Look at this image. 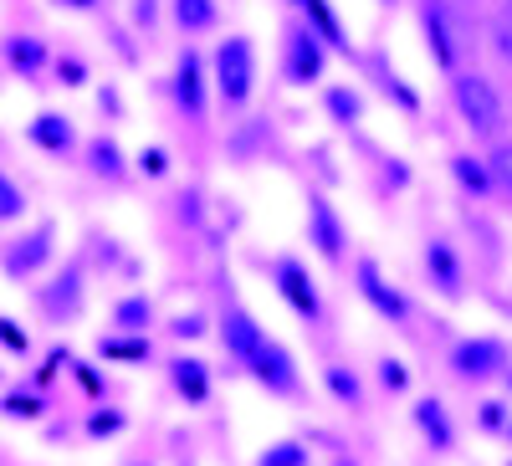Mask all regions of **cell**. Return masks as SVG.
I'll list each match as a JSON object with an SVG mask.
<instances>
[{
    "label": "cell",
    "instance_id": "d6986e66",
    "mask_svg": "<svg viewBox=\"0 0 512 466\" xmlns=\"http://www.w3.org/2000/svg\"><path fill=\"white\" fill-rule=\"evenodd\" d=\"M256 466H308V446L303 441H277L256 456Z\"/></svg>",
    "mask_w": 512,
    "mask_h": 466
},
{
    "label": "cell",
    "instance_id": "e575fe53",
    "mask_svg": "<svg viewBox=\"0 0 512 466\" xmlns=\"http://www.w3.org/2000/svg\"><path fill=\"white\" fill-rule=\"evenodd\" d=\"M502 410H507V405H482V426H487V431H502Z\"/></svg>",
    "mask_w": 512,
    "mask_h": 466
},
{
    "label": "cell",
    "instance_id": "ba28073f",
    "mask_svg": "<svg viewBox=\"0 0 512 466\" xmlns=\"http://www.w3.org/2000/svg\"><path fill=\"white\" fill-rule=\"evenodd\" d=\"M359 292H364V303H369L379 318H390V323H405V318H410V303L379 277L374 262H359Z\"/></svg>",
    "mask_w": 512,
    "mask_h": 466
},
{
    "label": "cell",
    "instance_id": "f1b7e54d",
    "mask_svg": "<svg viewBox=\"0 0 512 466\" xmlns=\"http://www.w3.org/2000/svg\"><path fill=\"white\" fill-rule=\"evenodd\" d=\"M379 385L390 390V395H400V390L410 385V374H405V364H400V359H379Z\"/></svg>",
    "mask_w": 512,
    "mask_h": 466
},
{
    "label": "cell",
    "instance_id": "d590c367",
    "mask_svg": "<svg viewBox=\"0 0 512 466\" xmlns=\"http://www.w3.org/2000/svg\"><path fill=\"white\" fill-rule=\"evenodd\" d=\"M77 379H82V385H88V390H93V395H98V390H103V379H98V374H93V369H88V364H77Z\"/></svg>",
    "mask_w": 512,
    "mask_h": 466
},
{
    "label": "cell",
    "instance_id": "6da1fadb",
    "mask_svg": "<svg viewBox=\"0 0 512 466\" xmlns=\"http://www.w3.org/2000/svg\"><path fill=\"white\" fill-rule=\"evenodd\" d=\"M451 103H456L461 123H466L472 134L497 139V129H502V98H497V88H492L482 72H456V82H451Z\"/></svg>",
    "mask_w": 512,
    "mask_h": 466
},
{
    "label": "cell",
    "instance_id": "52a82bcc",
    "mask_svg": "<svg viewBox=\"0 0 512 466\" xmlns=\"http://www.w3.org/2000/svg\"><path fill=\"white\" fill-rule=\"evenodd\" d=\"M216 77H221V98L226 103H246V93H251V47H246L241 36H231L226 47H221Z\"/></svg>",
    "mask_w": 512,
    "mask_h": 466
},
{
    "label": "cell",
    "instance_id": "3957f363",
    "mask_svg": "<svg viewBox=\"0 0 512 466\" xmlns=\"http://www.w3.org/2000/svg\"><path fill=\"white\" fill-rule=\"evenodd\" d=\"M451 369L466 379V385H482V379L507 369V344L502 338H461L451 349Z\"/></svg>",
    "mask_w": 512,
    "mask_h": 466
},
{
    "label": "cell",
    "instance_id": "4fadbf2b",
    "mask_svg": "<svg viewBox=\"0 0 512 466\" xmlns=\"http://www.w3.org/2000/svg\"><path fill=\"white\" fill-rule=\"evenodd\" d=\"M169 379H175V390L190 405H205L210 400V369L200 359H175V364H169Z\"/></svg>",
    "mask_w": 512,
    "mask_h": 466
},
{
    "label": "cell",
    "instance_id": "7c38bea8",
    "mask_svg": "<svg viewBox=\"0 0 512 466\" xmlns=\"http://www.w3.org/2000/svg\"><path fill=\"white\" fill-rule=\"evenodd\" d=\"M415 426H420L425 441H431V451H451V446H456V431H451L441 400H420V405H415Z\"/></svg>",
    "mask_w": 512,
    "mask_h": 466
},
{
    "label": "cell",
    "instance_id": "484cf974",
    "mask_svg": "<svg viewBox=\"0 0 512 466\" xmlns=\"http://www.w3.org/2000/svg\"><path fill=\"white\" fill-rule=\"evenodd\" d=\"M456 180H461L466 190H487V185H492V175H487V164H477V159H466V154L456 159Z\"/></svg>",
    "mask_w": 512,
    "mask_h": 466
},
{
    "label": "cell",
    "instance_id": "7402d4cb",
    "mask_svg": "<svg viewBox=\"0 0 512 466\" xmlns=\"http://www.w3.org/2000/svg\"><path fill=\"white\" fill-rule=\"evenodd\" d=\"M98 354H108V359H149V344L144 338H103Z\"/></svg>",
    "mask_w": 512,
    "mask_h": 466
},
{
    "label": "cell",
    "instance_id": "5b68a950",
    "mask_svg": "<svg viewBox=\"0 0 512 466\" xmlns=\"http://www.w3.org/2000/svg\"><path fill=\"white\" fill-rule=\"evenodd\" d=\"M272 282H277V292L287 298V308L297 313V318H318L323 313V303H318V287H313V277L297 267L292 257H282V262H272Z\"/></svg>",
    "mask_w": 512,
    "mask_h": 466
},
{
    "label": "cell",
    "instance_id": "7a4b0ae2",
    "mask_svg": "<svg viewBox=\"0 0 512 466\" xmlns=\"http://www.w3.org/2000/svg\"><path fill=\"white\" fill-rule=\"evenodd\" d=\"M52 241H57V231H52V226H36V231H26V236L6 241V246H0V272H6L11 282L36 277L41 267L52 262V251H57Z\"/></svg>",
    "mask_w": 512,
    "mask_h": 466
},
{
    "label": "cell",
    "instance_id": "d4e9b609",
    "mask_svg": "<svg viewBox=\"0 0 512 466\" xmlns=\"http://www.w3.org/2000/svg\"><path fill=\"white\" fill-rule=\"evenodd\" d=\"M487 175H492V180H497V185L512 195V144H497V149H492V159H487Z\"/></svg>",
    "mask_w": 512,
    "mask_h": 466
},
{
    "label": "cell",
    "instance_id": "9a60e30c",
    "mask_svg": "<svg viewBox=\"0 0 512 466\" xmlns=\"http://www.w3.org/2000/svg\"><path fill=\"white\" fill-rule=\"evenodd\" d=\"M308 221H313V246L323 251V257H344V226L333 221V210L323 200H313Z\"/></svg>",
    "mask_w": 512,
    "mask_h": 466
},
{
    "label": "cell",
    "instance_id": "ac0fdd59",
    "mask_svg": "<svg viewBox=\"0 0 512 466\" xmlns=\"http://www.w3.org/2000/svg\"><path fill=\"white\" fill-rule=\"evenodd\" d=\"M26 216V190L0 169V226H11V221H21Z\"/></svg>",
    "mask_w": 512,
    "mask_h": 466
},
{
    "label": "cell",
    "instance_id": "8d00e7d4",
    "mask_svg": "<svg viewBox=\"0 0 512 466\" xmlns=\"http://www.w3.org/2000/svg\"><path fill=\"white\" fill-rule=\"evenodd\" d=\"M57 6H72V11H88V6H98V0H57Z\"/></svg>",
    "mask_w": 512,
    "mask_h": 466
},
{
    "label": "cell",
    "instance_id": "f546056e",
    "mask_svg": "<svg viewBox=\"0 0 512 466\" xmlns=\"http://www.w3.org/2000/svg\"><path fill=\"white\" fill-rule=\"evenodd\" d=\"M118 431H123V415H118V410H98V415H88V436L103 441V436H118Z\"/></svg>",
    "mask_w": 512,
    "mask_h": 466
},
{
    "label": "cell",
    "instance_id": "4dcf8cb0",
    "mask_svg": "<svg viewBox=\"0 0 512 466\" xmlns=\"http://www.w3.org/2000/svg\"><path fill=\"white\" fill-rule=\"evenodd\" d=\"M11 62H16V67H26V72H36V67H41V47H36L31 36H26V41L16 36V47H11Z\"/></svg>",
    "mask_w": 512,
    "mask_h": 466
},
{
    "label": "cell",
    "instance_id": "277c9868",
    "mask_svg": "<svg viewBox=\"0 0 512 466\" xmlns=\"http://www.w3.org/2000/svg\"><path fill=\"white\" fill-rule=\"evenodd\" d=\"M420 21H425V36H431L436 62H441V67H461L466 47H472V41H466V31H461V21H456L446 6H425Z\"/></svg>",
    "mask_w": 512,
    "mask_h": 466
},
{
    "label": "cell",
    "instance_id": "44dd1931",
    "mask_svg": "<svg viewBox=\"0 0 512 466\" xmlns=\"http://www.w3.org/2000/svg\"><path fill=\"white\" fill-rule=\"evenodd\" d=\"M487 47L497 52V62H507V67H512V16H507V11L487 21Z\"/></svg>",
    "mask_w": 512,
    "mask_h": 466
},
{
    "label": "cell",
    "instance_id": "836d02e7",
    "mask_svg": "<svg viewBox=\"0 0 512 466\" xmlns=\"http://www.w3.org/2000/svg\"><path fill=\"white\" fill-rule=\"evenodd\" d=\"M328 103H333V113H338V118H354V113H359V103H354L349 93H333Z\"/></svg>",
    "mask_w": 512,
    "mask_h": 466
},
{
    "label": "cell",
    "instance_id": "9c48e42d",
    "mask_svg": "<svg viewBox=\"0 0 512 466\" xmlns=\"http://www.w3.org/2000/svg\"><path fill=\"white\" fill-rule=\"evenodd\" d=\"M221 333H226V349H231L241 364H251V354L267 344V328H256V318H251L246 308H231L226 323H221Z\"/></svg>",
    "mask_w": 512,
    "mask_h": 466
},
{
    "label": "cell",
    "instance_id": "74e56055",
    "mask_svg": "<svg viewBox=\"0 0 512 466\" xmlns=\"http://www.w3.org/2000/svg\"><path fill=\"white\" fill-rule=\"evenodd\" d=\"M502 11H507V16H512V0H502Z\"/></svg>",
    "mask_w": 512,
    "mask_h": 466
},
{
    "label": "cell",
    "instance_id": "ffe728a7",
    "mask_svg": "<svg viewBox=\"0 0 512 466\" xmlns=\"http://www.w3.org/2000/svg\"><path fill=\"white\" fill-rule=\"evenodd\" d=\"M175 16L185 31H205V26H216V6L210 0H175Z\"/></svg>",
    "mask_w": 512,
    "mask_h": 466
},
{
    "label": "cell",
    "instance_id": "8992f818",
    "mask_svg": "<svg viewBox=\"0 0 512 466\" xmlns=\"http://www.w3.org/2000/svg\"><path fill=\"white\" fill-rule=\"evenodd\" d=\"M251 374H256V385L272 390V395H297V364L277 338H267V344L251 354Z\"/></svg>",
    "mask_w": 512,
    "mask_h": 466
},
{
    "label": "cell",
    "instance_id": "2e32d148",
    "mask_svg": "<svg viewBox=\"0 0 512 466\" xmlns=\"http://www.w3.org/2000/svg\"><path fill=\"white\" fill-rule=\"evenodd\" d=\"M323 379H328V390H333V400H344L349 410H359V405H364V390H359V379H354V369H344V364H328V369H323Z\"/></svg>",
    "mask_w": 512,
    "mask_h": 466
},
{
    "label": "cell",
    "instance_id": "ab89813d",
    "mask_svg": "<svg viewBox=\"0 0 512 466\" xmlns=\"http://www.w3.org/2000/svg\"><path fill=\"white\" fill-rule=\"evenodd\" d=\"M507 436H512V426H507Z\"/></svg>",
    "mask_w": 512,
    "mask_h": 466
},
{
    "label": "cell",
    "instance_id": "e0dca14e",
    "mask_svg": "<svg viewBox=\"0 0 512 466\" xmlns=\"http://www.w3.org/2000/svg\"><path fill=\"white\" fill-rule=\"evenodd\" d=\"M149 318H154V308H149L144 298H123V303L113 308V328H123V333H144Z\"/></svg>",
    "mask_w": 512,
    "mask_h": 466
},
{
    "label": "cell",
    "instance_id": "83f0119b",
    "mask_svg": "<svg viewBox=\"0 0 512 466\" xmlns=\"http://www.w3.org/2000/svg\"><path fill=\"white\" fill-rule=\"evenodd\" d=\"M0 344H6L11 354H31V333L16 318H0Z\"/></svg>",
    "mask_w": 512,
    "mask_h": 466
},
{
    "label": "cell",
    "instance_id": "5bb4252c",
    "mask_svg": "<svg viewBox=\"0 0 512 466\" xmlns=\"http://www.w3.org/2000/svg\"><path fill=\"white\" fill-rule=\"evenodd\" d=\"M26 139H31L36 149H47V154H67V149H72V129H67V118H57V113H36L31 129H26Z\"/></svg>",
    "mask_w": 512,
    "mask_h": 466
},
{
    "label": "cell",
    "instance_id": "f35d334b",
    "mask_svg": "<svg viewBox=\"0 0 512 466\" xmlns=\"http://www.w3.org/2000/svg\"><path fill=\"white\" fill-rule=\"evenodd\" d=\"M333 466H354V461H333Z\"/></svg>",
    "mask_w": 512,
    "mask_h": 466
},
{
    "label": "cell",
    "instance_id": "603a6c76",
    "mask_svg": "<svg viewBox=\"0 0 512 466\" xmlns=\"http://www.w3.org/2000/svg\"><path fill=\"white\" fill-rule=\"evenodd\" d=\"M318 67H323V57H318V47H313V36H297L292 72H297V77H318Z\"/></svg>",
    "mask_w": 512,
    "mask_h": 466
},
{
    "label": "cell",
    "instance_id": "4316f807",
    "mask_svg": "<svg viewBox=\"0 0 512 466\" xmlns=\"http://www.w3.org/2000/svg\"><path fill=\"white\" fill-rule=\"evenodd\" d=\"M0 410H6L11 420H36V415H41V400L16 390V395H6V400H0Z\"/></svg>",
    "mask_w": 512,
    "mask_h": 466
},
{
    "label": "cell",
    "instance_id": "1f68e13d",
    "mask_svg": "<svg viewBox=\"0 0 512 466\" xmlns=\"http://www.w3.org/2000/svg\"><path fill=\"white\" fill-rule=\"evenodd\" d=\"M200 333H205L200 313H190V318H175V338H200Z\"/></svg>",
    "mask_w": 512,
    "mask_h": 466
},
{
    "label": "cell",
    "instance_id": "cb8c5ba5",
    "mask_svg": "<svg viewBox=\"0 0 512 466\" xmlns=\"http://www.w3.org/2000/svg\"><path fill=\"white\" fill-rule=\"evenodd\" d=\"M180 98H185L190 113H200V67H195V57L180 62Z\"/></svg>",
    "mask_w": 512,
    "mask_h": 466
},
{
    "label": "cell",
    "instance_id": "30bf717a",
    "mask_svg": "<svg viewBox=\"0 0 512 466\" xmlns=\"http://www.w3.org/2000/svg\"><path fill=\"white\" fill-rule=\"evenodd\" d=\"M425 272H431V287L441 298H461V262L446 241H431L425 246Z\"/></svg>",
    "mask_w": 512,
    "mask_h": 466
},
{
    "label": "cell",
    "instance_id": "8fae6325",
    "mask_svg": "<svg viewBox=\"0 0 512 466\" xmlns=\"http://www.w3.org/2000/svg\"><path fill=\"white\" fill-rule=\"evenodd\" d=\"M41 308H47L52 318H77V308H82V272L67 267L52 282V292H41Z\"/></svg>",
    "mask_w": 512,
    "mask_h": 466
},
{
    "label": "cell",
    "instance_id": "d6a6232c",
    "mask_svg": "<svg viewBox=\"0 0 512 466\" xmlns=\"http://www.w3.org/2000/svg\"><path fill=\"white\" fill-rule=\"evenodd\" d=\"M93 159H98V169H108V175L118 169V149L113 144H93Z\"/></svg>",
    "mask_w": 512,
    "mask_h": 466
}]
</instances>
